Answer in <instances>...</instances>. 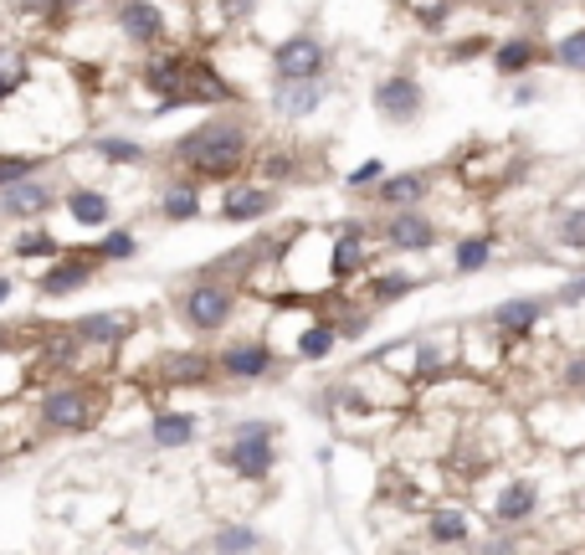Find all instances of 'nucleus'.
<instances>
[{
	"label": "nucleus",
	"mask_w": 585,
	"mask_h": 555,
	"mask_svg": "<svg viewBox=\"0 0 585 555\" xmlns=\"http://www.w3.org/2000/svg\"><path fill=\"white\" fill-rule=\"evenodd\" d=\"M176 159L206 180L232 176L236 165L247 159V129L232 119H206L200 129H191V134L176 144Z\"/></svg>",
	"instance_id": "f257e3e1"
},
{
	"label": "nucleus",
	"mask_w": 585,
	"mask_h": 555,
	"mask_svg": "<svg viewBox=\"0 0 585 555\" xmlns=\"http://www.w3.org/2000/svg\"><path fill=\"white\" fill-rule=\"evenodd\" d=\"M273 427L268 422H242L232 437V448H226V463H232L236 478H252V483H262V478L273 474Z\"/></svg>",
	"instance_id": "f03ea898"
},
{
	"label": "nucleus",
	"mask_w": 585,
	"mask_h": 555,
	"mask_svg": "<svg viewBox=\"0 0 585 555\" xmlns=\"http://www.w3.org/2000/svg\"><path fill=\"white\" fill-rule=\"evenodd\" d=\"M324 62H329L324 41L309 37V31H298V37H288L273 52V73H277V82H303V78H318Z\"/></svg>",
	"instance_id": "7ed1b4c3"
},
{
	"label": "nucleus",
	"mask_w": 585,
	"mask_h": 555,
	"mask_svg": "<svg viewBox=\"0 0 585 555\" xmlns=\"http://www.w3.org/2000/svg\"><path fill=\"white\" fill-rule=\"evenodd\" d=\"M232 288H221V283H195L191 294H185V324L191 330H221L226 319H232Z\"/></svg>",
	"instance_id": "20e7f679"
},
{
	"label": "nucleus",
	"mask_w": 585,
	"mask_h": 555,
	"mask_svg": "<svg viewBox=\"0 0 585 555\" xmlns=\"http://www.w3.org/2000/svg\"><path fill=\"white\" fill-rule=\"evenodd\" d=\"M375 108H380L390 124H411L416 114H421V82L406 78V73L380 78L375 82Z\"/></svg>",
	"instance_id": "39448f33"
},
{
	"label": "nucleus",
	"mask_w": 585,
	"mask_h": 555,
	"mask_svg": "<svg viewBox=\"0 0 585 555\" xmlns=\"http://www.w3.org/2000/svg\"><path fill=\"white\" fill-rule=\"evenodd\" d=\"M41 422L57 427V433H78L93 422V401H88V391H52L41 401Z\"/></svg>",
	"instance_id": "423d86ee"
},
{
	"label": "nucleus",
	"mask_w": 585,
	"mask_h": 555,
	"mask_svg": "<svg viewBox=\"0 0 585 555\" xmlns=\"http://www.w3.org/2000/svg\"><path fill=\"white\" fill-rule=\"evenodd\" d=\"M386 242L401 247V253H427L431 242H437V227H431L427 217H416L411 206H401V211H390V221H386Z\"/></svg>",
	"instance_id": "0eeeda50"
},
{
	"label": "nucleus",
	"mask_w": 585,
	"mask_h": 555,
	"mask_svg": "<svg viewBox=\"0 0 585 555\" xmlns=\"http://www.w3.org/2000/svg\"><path fill=\"white\" fill-rule=\"evenodd\" d=\"M118 26H123V37L139 41V47H155L165 37V16H159L155 0H123L118 5Z\"/></svg>",
	"instance_id": "6e6552de"
},
{
	"label": "nucleus",
	"mask_w": 585,
	"mask_h": 555,
	"mask_svg": "<svg viewBox=\"0 0 585 555\" xmlns=\"http://www.w3.org/2000/svg\"><path fill=\"white\" fill-rule=\"evenodd\" d=\"M540 314H545L540 298H508V304L493 309V335L498 339H524L529 330L540 324Z\"/></svg>",
	"instance_id": "1a4fd4ad"
},
{
	"label": "nucleus",
	"mask_w": 585,
	"mask_h": 555,
	"mask_svg": "<svg viewBox=\"0 0 585 555\" xmlns=\"http://www.w3.org/2000/svg\"><path fill=\"white\" fill-rule=\"evenodd\" d=\"M365 227H360V221H344V227H339V237H334V258H329V273L339 278V283H344V278H354L360 273V268H365Z\"/></svg>",
	"instance_id": "9d476101"
},
{
	"label": "nucleus",
	"mask_w": 585,
	"mask_h": 555,
	"mask_svg": "<svg viewBox=\"0 0 585 555\" xmlns=\"http://www.w3.org/2000/svg\"><path fill=\"white\" fill-rule=\"evenodd\" d=\"M268 365H273V350H268L262 339L232 345V350L221 356V371H226L232 380H257V376H268Z\"/></svg>",
	"instance_id": "9b49d317"
},
{
	"label": "nucleus",
	"mask_w": 585,
	"mask_h": 555,
	"mask_svg": "<svg viewBox=\"0 0 585 555\" xmlns=\"http://www.w3.org/2000/svg\"><path fill=\"white\" fill-rule=\"evenodd\" d=\"M273 103L283 119H303V114H313L318 103H324V88H318V78H303V82H277L273 88Z\"/></svg>",
	"instance_id": "f8f14e48"
},
{
	"label": "nucleus",
	"mask_w": 585,
	"mask_h": 555,
	"mask_svg": "<svg viewBox=\"0 0 585 555\" xmlns=\"http://www.w3.org/2000/svg\"><path fill=\"white\" fill-rule=\"evenodd\" d=\"M427 191H431V180L421 176V170H406V176H386V180H380L375 201H380V206H390V211H401V206L427 201Z\"/></svg>",
	"instance_id": "ddd939ff"
},
{
	"label": "nucleus",
	"mask_w": 585,
	"mask_h": 555,
	"mask_svg": "<svg viewBox=\"0 0 585 555\" xmlns=\"http://www.w3.org/2000/svg\"><path fill=\"white\" fill-rule=\"evenodd\" d=\"M268 211H273V191L268 185H236L226 196V206H221L226 221H262Z\"/></svg>",
	"instance_id": "4468645a"
},
{
	"label": "nucleus",
	"mask_w": 585,
	"mask_h": 555,
	"mask_svg": "<svg viewBox=\"0 0 585 555\" xmlns=\"http://www.w3.org/2000/svg\"><path fill=\"white\" fill-rule=\"evenodd\" d=\"M540 509V489L529 483V478H514L504 494H498V504H493V515L504 519V525H519V519H529Z\"/></svg>",
	"instance_id": "2eb2a0df"
},
{
	"label": "nucleus",
	"mask_w": 585,
	"mask_h": 555,
	"mask_svg": "<svg viewBox=\"0 0 585 555\" xmlns=\"http://www.w3.org/2000/svg\"><path fill=\"white\" fill-rule=\"evenodd\" d=\"M88 278H93V258H67V262H57V268L41 273V294L62 298V294H73V288H82Z\"/></svg>",
	"instance_id": "dca6fc26"
},
{
	"label": "nucleus",
	"mask_w": 585,
	"mask_h": 555,
	"mask_svg": "<svg viewBox=\"0 0 585 555\" xmlns=\"http://www.w3.org/2000/svg\"><path fill=\"white\" fill-rule=\"evenodd\" d=\"M52 206V191L41 185V180H16V185H5V211L11 217H37V211H47Z\"/></svg>",
	"instance_id": "f3484780"
},
{
	"label": "nucleus",
	"mask_w": 585,
	"mask_h": 555,
	"mask_svg": "<svg viewBox=\"0 0 585 555\" xmlns=\"http://www.w3.org/2000/svg\"><path fill=\"white\" fill-rule=\"evenodd\" d=\"M427 535L437 540V545H468V540H472V519L463 515V509H437V515L427 519Z\"/></svg>",
	"instance_id": "a211bd4d"
},
{
	"label": "nucleus",
	"mask_w": 585,
	"mask_h": 555,
	"mask_svg": "<svg viewBox=\"0 0 585 555\" xmlns=\"http://www.w3.org/2000/svg\"><path fill=\"white\" fill-rule=\"evenodd\" d=\"M73 335L93 339V345H118V339L129 335V319H123V314H88V319L73 324Z\"/></svg>",
	"instance_id": "6ab92c4d"
},
{
	"label": "nucleus",
	"mask_w": 585,
	"mask_h": 555,
	"mask_svg": "<svg viewBox=\"0 0 585 555\" xmlns=\"http://www.w3.org/2000/svg\"><path fill=\"white\" fill-rule=\"evenodd\" d=\"M534 57H540L534 37H508L504 47L493 52V62H498V73H504V78H519V73H529V67H534Z\"/></svg>",
	"instance_id": "aec40b11"
},
{
	"label": "nucleus",
	"mask_w": 585,
	"mask_h": 555,
	"mask_svg": "<svg viewBox=\"0 0 585 555\" xmlns=\"http://www.w3.org/2000/svg\"><path fill=\"white\" fill-rule=\"evenodd\" d=\"M155 448H185L195 437V416H185V412H159L155 416Z\"/></svg>",
	"instance_id": "412c9836"
},
{
	"label": "nucleus",
	"mask_w": 585,
	"mask_h": 555,
	"mask_svg": "<svg viewBox=\"0 0 585 555\" xmlns=\"http://www.w3.org/2000/svg\"><path fill=\"white\" fill-rule=\"evenodd\" d=\"M67 217L78 221V227H103L108 221V196L103 191H73L67 196Z\"/></svg>",
	"instance_id": "4be33fe9"
},
{
	"label": "nucleus",
	"mask_w": 585,
	"mask_h": 555,
	"mask_svg": "<svg viewBox=\"0 0 585 555\" xmlns=\"http://www.w3.org/2000/svg\"><path fill=\"white\" fill-rule=\"evenodd\" d=\"M159 211L170 221H195L200 217V196H195V185H170L165 201H159Z\"/></svg>",
	"instance_id": "5701e85b"
},
{
	"label": "nucleus",
	"mask_w": 585,
	"mask_h": 555,
	"mask_svg": "<svg viewBox=\"0 0 585 555\" xmlns=\"http://www.w3.org/2000/svg\"><path fill=\"white\" fill-rule=\"evenodd\" d=\"M334 339H339L334 324H309V330L298 335V356H303V360H324L334 350Z\"/></svg>",
	"instance_id": "b1692460"
},
{
	"label": "nucleus",
	"mask_w": 585,
	"mask_h": 555,
	"mask_svg": "<svg viewBox=\"0 0 585 555\" xmlns=\"http://www.w3.org/2000/svg\"><path fill=\"white\" fill-rule=\"evenodd\" d=\"M411 288H416V278L411 273H380L375 278V288H370V298L375 304H395V298H406Z\"/></svg>",
	"instance_id": "393cba45"
},
{
	"label": "nucleus",
	"mask_w": 585,
	"mask_h": 555,
	"mask_svg": "<svg viewBox=\"0 0 585 555\" xmlns=\"http://www.w3.org/2000/svg\"><path fill=\"white\" fill-rule=\"evenodd\" d=\"M262 535L257 530H242V525H226V530H216L211 535V551H257Z\"/></svg>",
	"instance_id": "a878e982"
},
{
	"label": "nucleus",
	"mask_w": 585,
	"mask_h": 555,
	"mask_svg": "<svg viewBox=\"0 0 585 555\" xmlns=\"http://www.w3.org/2000/svg\"><path fill=\"white\" fill-rule=\"evenodd\" d=\"M555 62H560V67H570V73H585V26H581V31H570V37H560V47H555Z\"/></svg>",
	"instance_id": "bb28decb"
},
{
	"label": "nucleus",
	"mask_w": 585,
	"mask_h": 555,
	"mask_svg": "<svg viewBox=\"0 0 585 555\" xmlns=\"http://www.w3.org/2000/svg\"><path fill=\"white\" fill-rule=\"evenodd\" d=\"M98 155L114 159V165H139L144 159V144H134V139H98Z\"/></svg>",
	"instance_id": "cd10ccee"
},
{
	"label": "nucleus",
	"mask_w": 585,
	"mask_h": 555,
	"mask_svg": "<svg viewBox=\"0 0 585 555\" xmlns=\"http://www.w3.org/2000/svg\"><path fill=\"white\" fill-rule=\"evenodd\" d=\"M52 253H57L52 232H21L16 237V258H52Z\"/></svg>",
	"instance_id": "c85d7f7f"
},
{
	"label": "nucleus",
	"mask_w": 585,
	"mask_h": 555,
	"mask_svg": "<svg viewBox=\"0 0 585 555\" xmlns=\"http://www.w3.org/2000/svg\"><path fill=\"white\" fill-rule=\"evenodd\" d=\"M487 262V237H463L457 242V273H478Z\"/></svg>",
	"instance_id": "c756f323"
},
{
	"label": "nucleus",
	"mask_w": 585,
	"mask_h": 555,
	"mask_svg": "<svg viewBox=\"0 0 585 555\" xmlns=\"http://www.w3.org/2000/svg\"><path fill=\"white\" fill-rule=\"evenodd\" d=\"M37 165H41V159L0 155V191H5V185H16V180H26V176H37Z\"/></svg>",
	"instance_id": "7c9ffc66"
},
{
	"label": "nucleus",
	"mask_w": 585,
	"mask_h": 555,
	"mask_svg": "<svg viewBox=\"0 0 585 555\" xmlns=\"http://www.w3.org/2000/svg\"><path fill=\"white\" fill-rule=\"evenodd\" d=\"M560 242H566L570 253H585V206L566 211V221H560Z\"/></svg>",
	"instance_id": "2f4dec72"
},
{
	"label": "nucleus",
	"mask_w": 585,
	"mask_h": 555,
	"mask_svg": "<svg viewBox=\"0 0 585 555\" xmlns=\"http://www.w3.org/2000/svg\"><path fill=\"white\" fill-rule=\"evenodd\" d=\"M134 253H139L134 232H108V237L98 242V258H134Z\"/></svg>",
	"instance_id": "473e14b6"
},
{
	"label": "nucleus",
	"mask_w": 585,
	"mask_h": 555,
	"mask_svg": "<svg viewBox=\"0 0 585 555\" xmlns=\"http://www.w3.org/2000/svg\"><path fill=\"white\" fill-rule=\"evenodd\" d=\"M416 371H421V376H437V371H442V350H437V345H421V350H416Z\"/></svg>",
	"instance_id": "72a5a7b5"
},
{
	"label": "nucleus",
	"mask_w": 585,
	"mask_h": 555,
	"mask_svg": "<svg viewBox=\"0 0 585 555\" xmlns=\"http://www.w3.org/2000/svg\"><path fill=\"white\" fill-rule=\"evenodd\" d=\"M176 380H200L206 376V360H195V356H185V360H176V371H170Z\"/></svg>",
	"instance_id": "f704fd0d"
},
{
	"label": "nucleus",
	"mask_w": 585,
	"mask_h": 555,
	"mask_svg": "<svg viewBox=\"0 0 585 555\" xmlns=\"http://www.w3.org/2000/svg\"><path fill=\"white\" fill-rule=\"evenodd\" d=\"M257 11V0H221V21H242V16H252Z\"/></svg>",
	"instance_id": "c9c22d12"
},
{
	"label": "nucleus",
	"mask_w": 585,
	"mask_h": 555,
	"mask_svg": "<svg viewBox=\"0 0 585 555\" xmlns=\"http://www.w3.org/2000/svg\"><path fill=\"white\" fill-rule=\"evenodd\" d=\"M380 170H386V159H365V165L350 176V185H370V180H380Z\"/></svg>",
	"instance_id": "e433bc0d"
},
{
	"label": "nucleus",
	"mask_w": 585,
	"mask_h": 555,
	"mask_svg": "<svg viewBox=\"0 0 585 555\" xmlns=\"http://www.w3.org/2000/svg\"><path fill=\"white\" fill-rule=\"evenodd\" d=\"M334 330H339V335H344V339H360V335H365V314H350V319H339Z\"/></svg>",
	"instance_id": "4c0bfd02"
},
{
	"label": "nucleus",
	"mask_w": 585,
	"mask_h": 555,
	"mask_svg": "<svg viewBox=\"0 0 585 555\" xmlns=\"http://www.w3.org/2000/svg\"><path fill=\"white\" fill-rule=\"evenodd\" d=\"M581 298H585V273H581V278H570L566 288H560V304H581Z\"/></svg>",
	"instance_id": "58836bf2"
},
{
	"label": "nucleus",
	"mask_w": 585,
	"mask_h": 555,
	"mask_svg": "<svg viewBox=\"0 0 585 555\" xmlns=\"http://www.w3.org/2000/svg\"><path fill=\"white\" fill-rule=\"evenodd\" d=\"M566 386H575V391L585 386V356H575V360L566 365Z\"/></svg>",
	"instance_id": "ea45409f"
},
{
	"label": "nucleus",
	"mask_w": 585,
	"mask_h": 555,
	"mask_svg": "<svg viewBox=\"0 0 585 555\" xmlns=\"http://www.w3.org/2000/svg\"><path fill=\"white\" fill-rule=\"evenodd\" d=\"M483 47H487V41H457V47H452V57H478Z\"/></svg>",
	"instance_id": "a19ab883"
},
{
	"label": "nucleus",
	"mask_w": 585,
	"mask_h": 555,
	"mask_svg": "<svg viewBox=\"0 0 585 555\" xmlns=\"http://www.w3.org/2000/svg\"><path fill=\"white\" fill-rule=\"evenodd\" d=\"M16 82H21V78H5V73H0V99H5V93H11Z\"/></svg>",
	"instance_id": "79ce46f5"
},
{
	"label": "nucleus",
	"mask_w": 585,
	"mask_h": 555,
	"mask_svg": "<svg viewBox=\"0 0 585 555\" xmlns=\"http://www.w3.org/2000/svg\"><path fill=\"white\" fill-rule=\"evenodd\" d=\"M5 298H11V278H0V304H5Z\"/></svg>",
	"instance_id": "37998d69"
},
{
	"label": "nucleus",
	"mask_w": 585,
	"mask_h": 555,
	"mask_svg": "<svg viewBox=\"0 0 585 555\" xmlns=\"http://www.w3.org/2000/svg\"><path fill=\"white\" fill-rule=\"evenodd\" d=\"M67 5H82V0H67Z\"/></svg>",
	"instance_id": "c03bdc74"
},
{
	"label": "nucleus",
	"mask_w": 585,
	"mask_h": 555,
	"mask_svg": "<svg viewBox=\"0 0 585 555\" xmlns=\"http://www.w3.org/2000/svg\"><path fill=\"white\" fill-rule=\"evenodd\" d=\"M524 5H529V0H524Z\"/></svg>",
	"instance_id": "a18cd8bd"
}]
</instances>
